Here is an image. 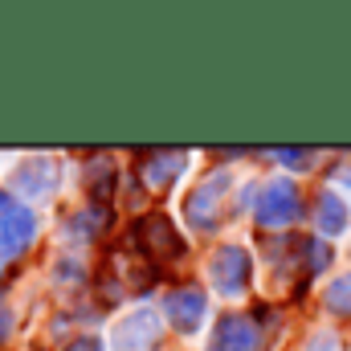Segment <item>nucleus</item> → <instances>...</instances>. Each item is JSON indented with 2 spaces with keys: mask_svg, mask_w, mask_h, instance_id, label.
Wrapping results in <instances>:
<instances>
[{
  "mask_svg": "<svg viewBox=\"0 0 351 351\" xmlns=\"http://www.w3.org/2000/svg\"><path fill=\"white\" fill-rule=\"evenodd\" d=\"M180 168H184V152H156V156H147V164H143V180H147L156 192H164L176 176H180Z\"/></svg>",
  "mask_w": 351,
  "mask_h": 351,
  "instance_id": "nucleus-11",
  "label": "nucleus"
},
{
  "mask_svg": "<svg viewBox=\"0 0 351 351\" xmlns=\"http://www.w3.org/2000/svg\"><path fill=\"white\" fill-rule=\"evenodd\" d=\"M274 160H278V164H302V160H306V152H298V147H278V152H274Z\"/></svg>",
  "mask_w": 351,
  "mask_h": 351,
  "instance_id": "nucleus-16",
  "label": "nucleus"
},
{
  "mask_svg": "<svg viewBox=\"0 0 351 351\" xmlns=\"http://www.w3.org/2000/svg\"><path fill=\"white\" fill-rule=\"evenodd\" d=\"M208 274H213V286H217L221 294L237 298V294H245V286H250L254 262H250V254H245L241 245H225V250H217V254H213Z\"/></svg>",
  "mask_w": 351,
  "mask_h": 351,
  "instance_id": "nucleus-4",
  "label": "nucleus"
},
{
  "mask_svg": "<svg viewBox=\"0 0 351 351\" xmlns=\"http://www.w3.org/2000/svg\"><path fill=\"white\" fill-rule=\"evenodd\" d=\"M315 221H319V233H323V237H339L351 221L348 200L335 196V192H323V196H319V208H315Z\"/></svg>",
  "mask_w": 351,
  "mask_h": 351,
  "instance_id": "nucleus-10",
  "label": "nucleus"
},
{
  "mask_svg": "<svg viewBox=\"0 0 351 351\" xmlns=\"http://www.w3.org/2000/svg\"><path fill=\"white\" fill-rule=\"evenodd\" d=\"M53 188H58V168L49 160H33L16 172V192L25 196H49Z\"/></svg>",
  "mask_w": 351,
  "mask_h": 351,
  "instance_id": "nucleus-9",
  "label": "nucleus"
},
{
  "mask_svg": "<svg viewBox=\"0 0 351 351\" xmlns=\"http://www.w3.org/2000/svg\"><path fill=\"white\" fill-rule=\"evenodd\" d=\"M225 192H229V172H213L204 176L196 188H192V196H188V204H184V213H188V221H192V229H217V221H221V208H225Z\"/></svg>",
  "mask_w": 351,
  "mask_h": 351,
  "instance_id": "nucleus-2",
  "label": "nucleus"
},
{
  "mask_svg": "<svg viewBox=\"0 0 351 351\" xmlns=\"http://www.w3.org/2000/svg\"><path fill=\"white\" fill-rule=\"evenodd\" d=\"M8 331H12V311H8V306H0V343L8 339Z\"/></svg>",
  "mask_w": 351,
  "mask_h": 351,
  "instance_id": "nucleus-19",
  "label": "nucleus"
},
{
  "mask_svg": "<svg viewBox=\"0 0 351 351\" xmlns=\"http://www.w3.org/2000/svg\"><path fill=\"white\" fill-rule=\"evenodd\" d=\"M66 351H102V343H98L94 335H78V339H74Z\"/></svg>",
  "mask_w": 351,
  "mask_h": 351,
  "instance_id": "nucleus-17",
  "label": "nucleus"
},
{
  "mask_svg": "<svg viewBox=\"0 0 351 351\" xmlns=\"http://www.w3.org/2000/svg\"><path fill=\"white\" fill-rule=\"evenodd\" d=\"M110 184H114V168H110L106 160L90 164V192H94V200H98V204H102V200H110Z\"/></svg>",
  "mask_w": 351,
  "mask_h": 351,
  "instance_id": "nucleus-13",
  "label": "nucleus"
},
{
  "mask_svg": "<svg viewBox=\"0 0 351 351\" xmlns=\"http://www.w3.org/2000/svg\"><path fill=\"white\" fill-rule=\"evenodd\" d=\"M302 351H339V339L335 335H327V331H319V335H311L306 339V348Z\"/></svg>",
  "mask_w": 351,
  "mask_h": 351,
  "instance_id": "nucleus-15",
  "label": "nucleus"
},
{
  "mask_svg": "<svg viewBox=\"0 0 351 351\" xmlns=\"http://www.w3.org/2000/svg\"><path fill=\"white\" fill-rule=\"evenodd\" d=\"M208 351H258V323L245 315H225L208 339Z\"/></svg>",
  "mask_w": 351,
  "mask_h": 351,
  "instance_id": "nucleus-6",
  "label": "nucleus"
},
{
  "mask_svg": "<svg viewBox=\"0 0 351 351\" xmlns=\"http://www.w3.org/2000/svg\"><path fill=\"white\" fill-rule=\"evenodd\" d=\"M33 233H37V221H33L29 208H16L12 217H4V221H0V262H8V258H16L21 250H29Z\"/></svg>",
  "mask_w": 351,
  "mask_h": 351,
  "instance_id": "nucleus-8",
  "label": "nucleus"
},
{
  "mask_svg": "<svg viewBox=\"0 0 351 351\" xmlns=\"http://www.w3.org/2000/svg\"><path fill=\"white\" fill-rule=\"evenodd\" d=\"M37 351H41V348H37Z\"/></svg>",
  "mask_w": 351,
  "mask_h": 351,
  "instance_id": "nucleus-20",
  "label": "nucleus"
},
{
  "mask_svg": "<svg viewBox=\"0 0 351 351\" xmlns=\"http://www.w3.org/2000/svg\"><path fill=\"white\" fill-rule=\"evenodd\" d=\"M327 306H331L335 315L351 319V274H339V278L327 286Z\"/></svg>",
  "mask_w": 351,
  "mask_h": 351,
  "instance_id": "nucleus-12",
  "label": "nucleus"
},
{
  "mask_svg": "<svg viewBox=\"0 0 351 351\" xmlns=\"http://www.w3.org/2000/svg\"><path fill=\"white\" fill-rule=\"evenodd\" d=\"M160 343H164V323L156 311H135L114 331V351H160Z\"/></svg>",
  "mask_w": 351,
  "mask_h": 351,
  "instance_id": "nucleus-5",
  "label": "nucleus"
},
{
  "mask_svg": "<svg viewBox=\"0 0 351 351\" xmlns=\"http://www.w3.org/2000/svg\"><path fill=\"white\" fill-rule=\"evenodd\" d=\"M164 315H168V323H172L176 331H184V335L196 331L200 319H204V294L196 286H180V290H172L164 298Z\"/></svg>",
  "mask_w": 351,
  "mask_h": 351,
  "instance_id": "nucleus-7",
  "label": "nucleus"
},
{
  "mask_svg": "<svg viewBox=\"0 0 351 351\" xmlns=\"http://www.w3.org/2000/svg\"><path fill=\"white\" fill-rule=\"evenodd\" d=\"M135 241H139V250H143L152 262H160V265L184 258V237L172 229V221L160 217V213H147V217L135 221Z\"/></svg>",
  "mask_w": 351,
  "mask_h": 351,
  "instance_id": "nucleus-1",
  "label": "nucleus"
},
{
  "mask_svg": "<svg viewBox=\"0 0 351 351\" xmlns=\"http://www.w3.org/2000/svg\"><path fill=\"white\" fill-rule=\"evenodd\" d=\"M298 217H302L298 188L290 180H269L262 188V200H258V225L262 229H286Z\"/></svg>",
  "mask_w": 351,
  "mask_h": 351,
  "instance_id": "nucleus-3",
  "label": "nucleus"
},
{
  "mask_svg": "<svg viewBox=\"0 0 351 351\" xmlns=\"http://www.w3.org/2000/svg\"><path fill=\"white\" fill-rule=\"evenodd\" d=\"M16 208H21V204H16V200H12V196H8V192L0 188V221H4V217H12Z\"/></svg>",
  "mask_w": 351,
  "mask_h": 351,
  "instance_id": "nucleus-18",
  "label": "nucleus"
},
{
  "mask_svg": "<svg viewBox=\"0 0 351 351\" xmlns=\"http://www.w3.org/2000/svg\"><path fill=\"white\" fill-rule=\"evenodd\" d=\"M302 250H306V269H311V274H319V269H327V265H331V250H327V241L306 237V241H302Z\"/></svg>",
  "mask_w": 351,
  "mask_h": 351,
  "instance_id": "nucleus-14",
  "label": "nucleus"
}]
</instances>
